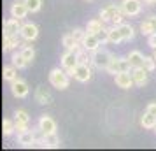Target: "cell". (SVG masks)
<instances>
[{
  "label": "cell",
  "mask_w": 156,
  "mask_h": 151,
  "mask_svg": "<svg viewBox=\"0 0 156 151\" xmlns=\"http://www.w3.org/2000/svg\"><path fill=\"white\" fill-rule=\"evenodd\" d=\"M140 125L144 127V128H154L156 127V114L146 111V113L142 114V118H140Z\"/></svg>",
  "instance_id": "23"
},
{
  "label": "cell",
  "mask_w": 156,
  "mask_h": 151,
  "mask_svg": "<svg viewBox=\"0 0 156 151\" xmlns=\"http://www.w3.org/2000/svg\"><path fill=\"white\" fill-rule=\"evenodd\" d=\"M70 34L74 35V39H76L77 42H83V39L86 37V28L84 30H83V28H74Z\"/></svg>",
  "instance_id": "34"
},
{
  "label": "cell",
  "mask_w": 156,
  "mask_h": 151,
  "mask_svg": "<svg viewBox=\"0 0 156 151\" xmlns=\"http://www.w3.org/2000/svg\"><path fill=\"white\" fill-rule=\"evenodd\" d=\"M21 20H18V18H9L4 21V35H20V32H21Z\"/></svg>",
  "instance_id": "12"
},
{
  "label": "cell",
  "mask_w": 156,
  "mask_h": 151,
  "mask_svg": "<svg viewBox=\"0 0 156 151\" xmlns=\"http://www.w3.org/2000/svg\"><path fill=\"white\" fill-rule=\"evenodd\" d=\"M142 2L144 0H123L121 2V9L126 16H137L142 11Z\"/></svg>",
  "instance_id": "8"
},
{
  "label": "cell",
  "mask_w": 156,
  "mask_h": 151,
  "mask_svg": "<svg viewBox=\"0 0 156 151\" xmlns=\"http://www.w3.org/2000/svg\"><path fill=\"white\" fill-rule=\"evenodd\" d=\"M14 121H16V132L18 134H23V132H27L30 125V116L27 111H23V109H18L14 113Z\"/></svg>",
  "instance_id": "6"
},
{
  "label": "cell",
  "mask_w": 156,
  "mask_h": 151,
  "mask_svg": "<svg viewBox=\"0 0 156 151\" xmlns=\"http://www.w3.org/2000/svg\"><path fill=\"white\" fill-rule=\"evenodd\" d=\"M147 44H149V48H153V49L156 48V32L151 34V35H147Z\"/></svg>",
  "instance_id": "36"
},
{
  "label": "cell",
  "mask_w": 156,
  "mask_h": 151,
  "mask_svg": "<svg viewBox=\"0 0 156 151\" xmlns=\"http://www.w3.org/2000/svg\"><path fill=\"white\" fill-rule=\"evenodd\" d=\"M25 4L28 5L30 13H39L42 7V0H25Z\"/></svg>",
  "instance_id": "32"
},
{
  "label": "cell",
  "mask_w": 156,
  "mask_h": 151,
  "mask_svg": "<svg viewBox=\"0 0 156 151\" xmlns=\"http://www.w3.org/2000/svg\"><path fill=\"white\" fill-rule=\"evenodd\" d=\"M140 32L144 35H151L156 32V16H149L147 20L140 23Z\"/></svg>",
  "instance_id": "18"
},
{
  "label": "cell",
  "mask_w": 156,
  "mask_h": 151,
  "mask_svg": "<svg viewBox=\"0 0 156 151\" xmlns=\"http://www.w3.org/2000/svg\"><path fill=\"white\" fill-rule=\"evenodd\" d=\"M154 132H156V127H154Z\"/></svg>",
  "instance_id": "40"
},
{
  "label": "cell",
  "mask_w": 156,
  "mask_h": 151,
  "mask_svg": "<svg viewBox=\"0 0 156 151\" xmlns=\"http://www.w3.org/2000/svg\"><path fill=\"white\" fill-rule=\"evenodd\" d=\"M109 42L111 44H119V42H125L123 41V35H121L119 28L114 25L112 28H109Z\"/></svg>",
  "instance_id": "25"
},
{
  "label": "cell",
  "mask_w": 156,
  "mask_h": 151,
  "mask_svg": "<svg viewBox=\"0 0 156 151\" xmlns=\"http://www.w3.org/2000/svg\"><path fill=\"white\" fill-rule=\"evenodd\" d=\"M2 132H4L5 137L12 135L16 132V121L14 120H4V123H2Z\"/></svg>",
  "instance_id": "28"
},
{
  "label": "cell",
  "mask_w": 156,
  "mask_h": 151,
  "mask_svg": "<svg viewBox=\"0 0 156 151\" xmlns=\"http://www.w3.org/2000/svg\"><path fill=\"white\" fill-rule=\"evenodd\" d=\"M37 125L42 128V132L46 134V135H48V134H55V132H56V121H55L51 116H48V114H42V116H41Z\"/></svg>",
  "instance_id": "15"
},
{
  "label": "cell",
  "mask_w": 156,
  "mask_h": 151,
  "mask_svg": "<svg viewBox=\"0 0 156 151\" xmlns=\"http://www.w3.org/2000/svg\"><path fill=\"white\" fill-rule=\"evenodd\" d=\"M132 70V63H130V60L126 58H121V56H112L111 60V63L107 67V72L109 74H119V72H130Z\"/></svg>",
  "instance_id": "4"
},
{
  "label": "cell",
  "mask_w": 156,
  "mask_h": 151,
  "mask_svg": "<svg viewBox=\"0 0 156 151\" xmlns=\"http://www.w3.org/2000/svg\"><path fill=\"white\" fill-rule=\"evenodd\" d=\"M77 63H79V58L72 49H67L63 55H62V67H63L69 74L74 72V69L77 67Z\"/></svg>",
  "instance_id": "7"
},
{
  "label": "cell",
  "mask_w": 156,
  "mask_h": 151,
  "mask_svg": "<svg viewBox=\"0 0 156 151\" xmlns=\"http://www.w3.org/2000/svg\"><path fill=\"white\" fill-rule=\"evenodd\" d=\"M83 46H84L86 49L90 51V53H93V51H97L100 48V46H104V44H102V41H100L98 39V35H97V34H88V32H86V37L84 39H83Z\"/></svg>",
  "instance_id": "14"
},
{
  "label": "cell",
  "mask_w": 156,
  "mask_h": 151,
  "mask_svg": "<svg viewBox=\"0 0 156 151\" xmlns=\"http://www.w3.org/2000/svg\"><path fill=\"white\" fill-rule=\"evenodd\" d=\"M147 74L149 72L144 67H135V69H132V77H133L135 86H144L147 83Z\"/></svg>",
  "instance_id": "16"
},
{
  "label": "cell",
  "mask_w": 156,
  "mask_h": 151,
  "mask_svg": "<svg viewBox=\"0 0 156 151\" xmlns=\"http://www.w3.org/2000/svg\"><path fill=\"white\" fill-rule=\"evenodd\" d=\"M147 111H149V113H153V114H156V102H151V104H149Z\"/></svg>",
  "instance_id": "37"
},
{
  "label": "cell",
  "mask_w": 156,
  "mask_h": 151,
  "mask_svg": "<svg viewBox=\"0 0 156 151\" xmlns=\"http://www.w3.org/2000/svg\"><path fill=\"white\" fill-rule=\"evenodd\" d=\"M49 83L56 90H67L70 84V74L65 69H53L49 72Z\"/></svg>",
  "instance_id": "2"
},
{
  "label": "cell",
  "mask_w": 156,
  "mask_h": 151,
  "mask_svg": "<svg viewBox=\"0 0 156 151\" xmlns=\"http://www.w3.org/2000/svg\"><path fill=\"white\" fill-rule=\"evenodd\" d=\"M114 79H116L118 88H121V90H130L132 86H135L133 77H132V70L130 72H119V74L114 76Z\"/></svg>",
  "instance_id": "13"
},
{
  "label": "cell",
  "mask_w": 156,
  "mask_h": 151,
  "mask_svg": "<svg viewBox=\"0 0 156 151\" xmlns=\"http://www.w3.org/2000/svg\"><path fill=\"white\" fill-rule=\"evenodd\" d=\"M44 142H46V149L48 148H60V139H58L56 132L55 134H48L46 139H44Z\"/></svg>",
  "instance_id": "29"
},
{
  "label": "cell",
  "mask_w": 156,
  "mask_h": 151,
  "mask_svg": "<svg viewBox=\"0 0 156 151\" xmlns=\"http://www.w3.org/2000/svg\"><path fill=\"white\" fill-rule=\"evenodd\" d=\"M18 142L21 144L23 148H34V144H35L34 132H32V130H27V132H23V134H18Z\"/></svg>",
  "instance_id": "19"
},
{
  "label": "cell",
  "mask_w": 156,
  "mask_h": 151,
  "mask_svg": "<svg viewBox=\"0 0 156 151\" xmlns=\"http://www.w3.org/2000/svg\"><path fill=\"white\" fill-rule=\"evenodd\" d=\"M4 79L9 81V83H12V81L18 79V69H16L14 65H7V67H4Z\"/></svg>",
  "instance_id": "26"
},
{
  "label": "cell",
  "mask_w": 156,
  "mask_h": 151,
  "mask_svg": "<svg viewBox=\"0 0 156 151\" xmlns=\"http://www.w3.org/2000/svg\"><path fill=\"white\" fill-rule=\"evenodd\" d=\"M97 35H98V39L100 41H102V44H105V42H109V28H102L98 32V34H97Z\"/></svg>",
  "instance_id": "35"
},
{
  "label": "cell",
  "mask_w": 156,
  "mask_h": 151,
  "mask_svg": "<svg viewBox=\"0 0 156 151\" xmlns=\"http://www.w3.org/2000/svg\"><path fill=\"white\" fill-rule=\"evenodd\" d=\"M28 13H30V9H28V5L25 4V0H16V2H12V5H11V16H12V18L25 20Z\"/></svg>",
  "instance_id": "11"
},
{
  "label": "cell",
  "mask_w": 156,
  "mask_h": 151,
  "mask_svg": "<svg viewBox=\"0 0 156 151\" xmlns=\"http://www.w3.org/2000/svg\"><path fill=\"white\" fill-rule=\"evenodd\" d=\"M20 37L21 35H4V53H11V51H14L18 46H21L20 44Z\"/></svg>",
  "instance_id": "17"
},
{
  "label": "cell",
  "mask_w": 156,
  "mask_h": 151,
  "mask_svg": "<svg viewBox=\"0 0 156 151\" xmlns=\"http://www.w3.org/2000/svg\"><path fill=\"white\" fill-rule=\"evenodd\" d=\"M62 44H63L65 49H72L76 44H79L76 39H74V35L72 34H67V35H63V39H62Z\"/></svg>",
  "instance_id": "31"
},
{
  "label": "cell",
  "mask_w": 156,
  "mask_h": 151,
  "mask_svg": "<svg viewBox=\"0 0 156 151\" xmlns=\"http://www.w3.org/2000/svg\"><path fill=\"white\" fill-rule=\"evenodd\" d=\"M20 35H21L23 41H35L37 37H39V27H37L35 23H25L21 27V32H20Z\"/></svg>",
  "instance_id": "9"
},
{
  "label": "cell",
  "mask_w": 156,
  "mask_h": 151,
  "mask_svg": "<svg viewBox=\"0 0 156 151\" xmlns=\"http://www.w3.org/2000/svg\"><path fill=\"white\" fill-rule=\"evenodd\" d=\"M128 60H130V63H132V69L142 67V65H144V55H142L140 51H137V49L128 53Z\"/></svg>",
  "instance_id": "22"
},
{
  "label": "cell",
  "mask_w": 156,
  "mask_h": 151,
  "mask_svg": "<svg viewBox=\"0 0 156 151\" xmlns=\"http://www.w3.org/2000/svg\"><path fill=\"white\" fill-rule=\"evenodd\" d=\"M102 28H105V21L102 18H95V20H90L86 23V32L88 34H98Z\"/></svg>",
  "instance_id": "20"
},
{
  "label": "cell",
  "mask_w": 156,
  "mask_h": 151,
  "mask_svg": "<svg viewBox=\"0 0 156 151\" xmlns=\"http://www.w3.org/2000/svg\"><path fill=\"white\" fill-rule=\"evenodd\" d=\"M153 56H154V60H156V48L153 49Z\"/></svg>",
  "instance_id": "39"
},
{
  "label": "cell",
  "mask_w": 156,
  "mask_h": 151,
  "mask_svg": "<svg viewBox=\"0 0 156 151\" xmlns=\"http://www.w3.org/2000/svg\"><path fill=\"white\" fill-rule=\"evenodd\" d=\"M21 55L27 58V62H28V63H32V62H34V58H35V49H34L32 46H23V48H21Z\"/></svg>",
  "instance_id": "30"
},
{
  "label": "cell",
  "mask_w": 156,
  "mask_h": 151,
  "mask_svg": "<svg viewBox=\"0 0 156 151\" xmlns=\"http://www.w3.org/2000/svg\"><path fill=\"white\" fill-rule=\"evenodd\" d=\"M118 28H119L121 35H123V41H132L135 37V30L132 25H128V23H121V25H118Z\"/></svg>",
  "instance_id": "24"
},
{
  "label": "cell",
  "mask_w": 156,
  "mask_h": 151,
  "mask_svg": "<svg viewBox=\"0 0 156 151\" xmlns=\"http://www.w3.org/2000/svg\"><path fill=\"white\" fill-rule=\"evenodd\" d=\"M35 100L39 102V104H51V100H53V97H51V93L46 90V88H37L35 90Z\"/></svg>",
  "instance_id": "21"
},
{
  "label": "cell",
  "mask_w": 156,
  "mask_h": 151,
  "mask_svg": "<svg viewBox=\"0 0 156 151\" xmlns=\"http://www.w3.org/2000/svg\"><path fill=\"white\" fill-rule=\"evenodd\" d=\"M125 16L126 14L123 13L121 5H114V4L105 5V7L100 11V18L105 23H111V25H116V27L123 23V18H125Z\"/></svg>",
  "instance_id": "1"
},
{
  "label": "cell",
  "mask_w": 156,
  "mask_h": 151,
  "mask_svg": "<svg viewBox=\"0 0 156 151\" xmlns=\"http://www.w3.org/2000/svg\"><path fill=\"white\" fill-rule=\"evenodd\" d=\"M144 2H146V4H151V5H154L156 4V0H144Z\"/></svg>",
  "instance_id": "38"
},
{
  "label": "cell",
  "mask_w": 156,
  "mask_h": 151,
  "mask_svg": "<svg viewBox=\"0 0 156 151\" xmlns=\"http://www.w3.org/2000/svg\"><path fill=\"white\" fill-rule=\"evenodd\" d=\"M111 60H112V55H111L107 49H104V48H98L97 51L91 53V63H93V67H97V69L107 70Z\"/></svg>",
  "instance_id": "3"
},
{
  "label": "cell",
  "mask_w": 156,
  "mask_h": 151,
  "mask_svg": "<svg viewBox=\"0 0 156 151\" xmlns=\"http://www.w3.org/2000/svg\"><path fill=\"white\" fill-rule=\"evenodd\" d=\"M11 92H12V95L16 99H25V97H28L30 88L23 79H16L11 83Z\"/></svg>",
  "instance_id": "10"
},
{
  "label": "cell",
  "mask_w": 156,
  "mask_h": 151,
  "mask_svg": "<svg viewBox=\"0 0 156 151\" xmlns=\"http://www.w3.org/2000/svg\"><path fill=\"white\" fill-rule=\"evenodd\" d=\"M144 69L147 72H153L156 69V60L154 56H144V65H142Z\"/></svg>",
  "instance_id": "33"
},
{
  "label": "cell",
  "mask_w": 156,
  "mask_h": 151,
  "mask_svg": "<svg viewBox=\"0 0 156 151\" xmlns=\"http://www.w3.org/2000/svg\"><path fill=\"white\" fill-rule=\"evenodd\" d=\"M70 76L76 81H79V83H88V81L91 79V69H90V65H88V63L79 62L77 67L74 69V72H72Z\"/></svg>",
  "instance_id": "5"
},
{
  "label": "cell",
  "mask_w": 156,
  "mask_h": 151,
  "mask_svg": "<svg viewBox=\"0 0 156 151\" xmlns=\"http://www.w3.org/2000/svg\"><path fill=\"white\" fill-rule=\"evenodd\" d=\"M11 63L14 65L16 69H25L27 65H28V62H27V58L21 55V51L20 53H14L12 55V58H11Z\"/></svg>",
  "instance_id": "27"
}]
</instances>
